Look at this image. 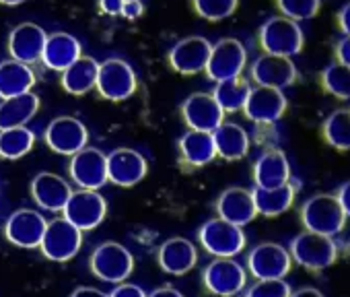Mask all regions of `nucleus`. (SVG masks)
<instances>
[{
	"label": "nucleus",
	"instance_id": "b1692460",
	"mask_svg": "<svg viewBox=\"0 0 350 297\" xmlns=\"http://www.w3.org/2000/svg\"><path fill=\"white\" fill-rule=\"evenodd\" d=\"M254 182L258 188H276L291 182V164L278 148L262 153L254 164Z\"/></svg>",
	"mask_w": 350,
	"mask_h": 297
},
{
	"label": "nucleus",
	"instance_id": "c85d7f7f",
	"mask_svg": "<svg viewBox=\"0 0 350 297\" xmlns=\"http://www.w3.org/2000/svg\"><path fill=\"white\" fill-rule=\"evenodd\" d=\"M40 109V97L36 93H23L3 99L0 103V130L25 126Z\"/></svg>",
	"mask_w": 350,
	"mask_h": 297
},
{
	"label": "nucleus",
	"instance_id": "79ce46f5",
	"mask_svg": "<svg viewBox=\"0 0 350 297\" xmlns=\"http://www.w3.org/2000/svg\"><path fill=\"white\" fill-rule=\"evenodd\" d=\"M336 198H338V203H340V207H342V211H344L346 219H350V180H348V182H344V184L338 188Z\"/></svg>",
	"mask_w": 350,
	"mask_h": 297
},
{
	"label": "nucleus",
	"instance_id": "7ed1b4c3",
	"mask_svg": "<svg viewBox=\"0 0 350 297\" xmlns=\"http://www.w3.org/2000/svg\"><path fill=\"white\" fill-rule=\"evenodd\" d=\"M200 246L215 258H235L243 252L247 240L243 227H237L221 217L208 219L198 231Z\"/></svg>",
	"mask_w": 350,
	"mask_h": 297
},
{
	"label": "nucleus",
	"instance_id": "412c9836",
	"mask_svg": "<svg viewBox=\"0 0 350 297\" xmlns=\"http://www.w3.org/2000/svg\"><path fill=\"white\" fill-rule=\"evenodd\" d=\"M72 194L70 184L52 172H42L31 182V196L36 205L48 213H62Z\"/></svg>",
	"mask_w": 350,
	"mask_h": 297
},
{
	"label": "nucleus",
	"instance_id": "9d476101",
	"mask_svg": "<svg viewBox=\"0 0 350 297\" xmlns=\"http://www.w3.org/2000/svg\"><path fill=\"white\" fill-rule=\"evenodd\" d=\"M62 215L79 231H91L105 219L107 203L97 190H79L70 194Z\"/></svg>",
	"mask_w": 350,
	"mask_h": 297
},
{
	"label": "nucleus",
	"instance_id": "ea45409f",
	"mask_svg": "<svg viewBox=\"0 0 350 297\" xmlns=\"http://www.w3.org/2000/svg\"><path fill=\"white\" fill-rule=\"evenodd\" d=\"M142 13H144V7H142V3L140 0H126L124 3V9H122V17H126V19H138V17H142Z\"/></svg>",
	"mask_w": 350,
	"mask_h": 297
},
{
	"label": "nucleus",
	"instance_id": "ddd939ff",
	"mask_svg": "<svg viewBox=\"0 0 350 297\" xmlns=\"http://www.w3.org/2000/svg\"><path fill=\"white\" fill-rule=\"evenodd\" d=\"M89 130L87 126L72 118V116H60L52 120L46 128V142L58 155H75L81 148L87 146Z\"/></svg>",
	"mask_w": 350,
	"mask_h": 297
},
{
	"label": "nucleus",
	"instance_id": "a878e982",
	"mask_svg": "<svg viewBox=\"0 0 350 297\" xmlns=\"http://www.w3.org/2000/svg\"><path fill=\"white\" fill-rule=\"evenodd\" d=\"M217 155L225 162H239L250 153V136L235 122H223L213 130Z\"/></svg>",
	"mask_w": 350,
	"mask_h": 297
},
{
	"label": "nucleus",
	"instance_id": "7c9ffc66",
	"mask_svg": "<svg viewBox=\"0 0 350 297\" xmlns=\"http://www.w3.org/2000/svg\"><path fill=\"white\" fill-rule=\"evenodd\" d=\"M33 85H36V75L27 64L17 60L0 62V97L3 99L29 93Z\"/></svg>",
	"mask_w": 350,
	"mask_h": 297
},
{
	"label": "nucleus",
	"instance_id": "393cba45",
	"mask_svg": "<svg viewBox=\"0 0 350 297\" xmlns=\"http://www.w3.org/2000/svg\"><path fill=\"white\" fill-rule=\"evenodd\" d=\"M81 54V44L77 38H72L70 34L58 31L48 36L46 46H44V54L42 60L48 68L52 70H66L75 60H79Z\"/></svg>",
	"mask_w": 350,
	"mask_h": 297
},
{
	"label": "nucleus",
	"instance_id": "09e8293b",
	"mask_svg": "<svg viewBox=\"0 0 350 297\" xmlns=\"http://www.w3.org/2000/svg\"><path fill=\"white\" fill-rule=\"evenodd\" d=\"M25 0H0V5H7V7H17V5H23Z\"/></svg>",
	"mask_w": 350,
	"mask_h": 297
},
{
	"label": "nucleus",
	"instance_id": "9b49d317",
	"mask_svg": "<svg viewBox=\"0 0 350 297\" xmlns=\"http://www.w3.org/2000/svg\"><path fill=\"white\" fill-rule=\"evenodd\" d=\"M70 180L81 190H99L105 186L107 180V155L101 153L95 146H85L79 153L72 155L70 166Z\"/></svg>",
	"mask_w": 350,
	"mask_h": 297
},
{
	"label": "nucleus",
	"instance_id": "4be33fe9",
	"mask_svg": "<svg viewBox=\"0 0 350 297\" xmlns=\"http://www.w3.org/2000/svg\"><path fill=\"white\" fill-rule=\"evenodd\" d=\"M217 215L237 227L250 225L258 217L252 190L241 186H231L223 190L221 196L217 198Z\"/></svg>",
	"mask_w": 350,
	"mask_h": 297
},
{
	"label": "nucleus",
	"instance_id": "0eeeda50",
	"mask_svg": "<svg viewBox=\"0 0 350 297\" xmlns=\"http://www.w3.org/2000/svg\"><path fill=\"white\" fill-rule=\"evenodd\" d=\"M81 246H83V231H79L64 217H60L48 221L40 250L52 262H68L79 254Z\"/></svg>",
	"mask_w": 350,
	"mask_h": 297
},
{
	"label": "nucleus",
	"instance_id": "c756f323",
	"mask_svg": "<svg viewBox=\"0 0 350 297\" xmlns=\"http://www.w3.org/2000/svg\"><path fill=\"white\" fill-rule=\"evenodd\" d=\"M99 62L91 56H81L66 70H62V87L70 95H85L97 85Z\"/></svg>",
	"mask_w": 350,
	"mask_h": 297
},
{
	"label": "nucleus",
	"instance_id": "a19ab883",
	"mask_svg": "<svg viewBox=\"0 0 350 297\" xmlns=\"http://www.w3.org/2000/svg\"><path fill=\"white\" fill-rule=\"evenodd\" d=\"M336 56L338 62L344 66H350V36H344L338 44H336Z\"/></svg>",
	"mask_w": 350,
	"mask_h": 297
},
{
	"label": "nucleus",
	"instance_id": "39448f33",
	"mask_svg": "<svg viewBox=\"0 0 350 297\" xmlns=\"http://www.w3.org/2000/svg\"><path fill=\"white\" fill-rule=\"evenodd\" d=\"M293 268V258L288 248L276 242H262L254 246L247 254V268L256 281H274L286 279Z\"/></svg>",
	"mask_w": 350,
	"mask_h": 297
},
{
	"label": "nucleus",
	"instance_id": "423d86ee",
	"mask_svg": "<svg viewBox=\"0 0 350 297\" xmlns=\"http://www.w3.org/2000/svg\"><path fill=\"white\" fill-rule=\"evenodd\" d=\"M260 44L266 54L293 58L303 50V31L297 21L286 17H272L260 29Z\"/></svg>",
	"mask_w": 350,
	"mask_h": 297
},
{
	"label": "nucleus",
	"instance_id": "f8f14e48",
	"mask_svg": "<svg viewBox=\"0 0 350 297\" xmlns=\"http://www.w3.org/2000/svg\"><path fill=\"white\" fill-rule=\"evenodd\" d=\"M245 62H247V54H245L243 44L239 40L225 38L213 46L211 58L206 64V73L217 83L237 79V77H241Z\"/></svg>",
	"mask_w": 350,
	"mask_h": 297
},
{
	"label": "nucleus",
	"instance_id": "2f4dec72",
	"mask_svg": "<svg viewBox=\"0 0 350 297\" xmlns=\"http://www.w3.org/2000/svg\"><path fill=\"white\" fill-rule=\"evenodd\" d=\"M33 142L36 134L25 126L0 130V157L9 162L21 159L33 148Z\"/></svg>",
	"mask_w": 350,
	"mask_h": 297
},
{
	"label": "nucleus",
	"instance_id": "c03bdc74",
	"mask_svg": "<svg viewBox=\"0 0 350 297\" xmlns=\"http://www.w3.org/2000/svg\"><path fill=\"white\" fill-rule=\"evenodd\" d=\"M146 297H184V293H182L180 289L165 285V287H157V289H152L150 293H146Z\"/></svg>",
	"mask_w": 350,
	"mask_h": 297
},
{
	"label": "nucleus",
	"instance_id": "de8ad7c7",
	"mask_svg": "<svg viewBox=\"0 0 350 297\" xmlns=\"http://www.w3.org/2000/svg\"><path fill=\"white\" fill-rule=\"evenodd\" d=\"M291 297H325V295L315 287H301V289L293 291Z\"/></svg>",
	"mask_w": 350,
	"mask_h": 297
},
{
	"label": "nucleus",
	"instance_id": "aec40b11",
	"mask_svg": "<svg viewBox=\"0 0 350 297\" xmlns=\"http://www.w3.org/2000/svg\"><path fill=\"white\" fill-rule=\"evenodd\" d=\"M157 260H159V266L163 272L173 274V276H182V274H188L196 266L198 250L186 237H169L161 244Z\"/></svg>",
	"mask_w": 350,
	"mask_h": 297
},
{
	"label": "nucleus",
	"instance_id": "e433bc0d",
	"mask_svg": "<svg viewBox=\"0 0 350 297\" xmlns=\"http://www.w3.org/2000/svg\"><path fill=\"white\" fill-rule=\"evenodd\" d=\"M282 17L291 21L313 19L319 13V0H276Z\"/></svg>",
	"mask_w": 350,
	"mask_h": 297
},
{
	"label": "nucleus",
	"instance_id": "49530a36",
	"mask_svg": "<svg viewBox=\"0 0 350 297\" xmlns=\"http://www.w3.org/2000/svg\"><path fill=\"white\" fill-rule=\"evenodd\" d=\"M70 297H109V295L97 287H79L70 293Z\"/></svg>",
	"mask_w": 350,
	"mask_h": 297
},
{
	"label": "nucleus",
	"instance_id": "58836bf2",
	"mask_svg": "<svg viewBox=\"0 0 350 297\" xmlns=\"http://www.w3.org/2000/svg\"><path fill=\"white\" fill-rule=\"evenodd\" d=\"M109 297H146V293H144L142 287H138L134 283H120L109 293Z\"/></svg>",
	"mask_w": 350,
	"mask_h": 297
},
{
	"label": "nucleus",
	"instance_id": "f257e3e1",
	"mask_svg": "<svg viewBox=\"0 0 350 297\" xmlns=\"http://www.w3.org/2000/svg\"><path fill=\"white\" fill-rule=\"evenodd\" d=\"M288 254L293 258V264H299L309 272H321L336 264L340 256V246L334 237L313 231H301L291 240Z\"/></svg>",
	"mask_w": 350,
	"mask_h": 297
},
{
	"label": "nucleus",
	"instance_id": "2eb2a0df",
	"mask_svg": "<svg viewBox=\"0 0 350 297\" xmlns=\"http://www.w3.org/2000/svg\"><path fill=\"white\" fill-rule=\"evenodd\" d=\"M211 50H213V44L206 38H200V36L184 38L171 48L169 64L180 75H198L200 70H206Z\"/></svg>",
	"mask_w": 350,
	"mask_h": 297
},
{
	"label": "nucleus",
	"instance_id": "bb28decb",
	"mask_svg": "<svg viewBox=\"0 0 350 297\" xmlns=\"http://www.w3.org/2000/svg\"><path fill=\"white\" fill-rule=\"evenodd\" d=\"M252 194H254V205H256L258 215H262V217H280L286 211H291V207L295 205L297 190L288 182V184H282V186H276V188H258V186H254Z\"/></svg>",
	"mask_w": 350,
	"mask_h": 297
},
{
	"label": "nucleus",
	"instance_id": "6e6552de",
	"mask_svg": "<svg viewBox=\"0 0 350 297\" xmlns=\"http://www.w3.org/2000/svg\"><path fill=\"white\" fill-rule=\"evenodd\" d=\"M136 75L134 68L120 58H107L99 64L97 85L95 89L103 99L109 101H124L130 99L136 91Z\"/></svg>",
	"mask_w": 350,
	"mask_h": 297
},
{
	"label": "nucleus",
	"instance_id": "473e14b6",
	"mask_svg": "<svg viewBox=\"0 0 350 297\" xmlns=\"http://www.w3.org/2000/svg\"><path fill=\"white\" fill-rule=\"evenodd\" d=\"M250 83L243 81L241 77L237 79H229V81H221L217 83V89L213 93V97L217 99V103L221 105L223 112H241L245 107V101L250 97Z\"/></svg>",
	"mask_w": 350,
	"mask_h": 297
},
{
	"label": "nucleus",
	"instance_id": "f03ea898",
	"mask_svg": "<svg viewBox=\"0 0 350 297\" xmlns=\"http://www.w3.org/2000/svg\"><path fill=\"white\" fill-rule=\"evenodd\" d=\"M299 215H301V223L305 231H313V233L327 235V237H336L338 233H342L348 221L336 194H327V192L309 196L301 205Z\"/></svg>",
	"mask_w": 350,
	"mask_h": 297
},
{
	"label": "nucleus",
	"instance_id": "72a5a7b5",
	"mask_svg": "<svg viewBox=\"0 0 350 297\" xmlns=\"http://www.w3.org/2000/svg\"><path fill=\"white\" fill-rule=\"evenodd\" d=\"M323 138L336 151H350V109H336L332 112L323 126Z\"/></svg>",
	"mask_w": 350,
	"mask_h": 297
},
{
	"label": "nucleus",
	"instance_id": "6ab92c4d",
	"mask_svg": "<svg viewBox=\"0 0 350 297\" xmlns=\"http://www.w3.org/2000/svg\"><path fill=\"white\" fill-rule=\"evenodd\" d=\"M252 79L260 87L286 89L297 81V66L291 58L264 54L252 64Z\"/></svg>",
	"mask_w": 350,
	"mask_h": 297
},
{
	"label": "nucleus",
	"instance_id": "a18cd8bd",
	"mask_svg": "<svg viewBox=\"0 0 350 297\" xmlns=\"http://www.w3.org/2000/svg\"><path fill=\"white\" fill-rule=\"evenodd\" d=\"M338 23H340V29L344 31V36H350V0L340 9V13H338Z\"/></svg>",
	"mask_w": 350,
	"mask_h": 297
},
{
	"label": "nucleus",
	"instance_id": "37998d69",
	"mask_svg": "<svg viewBox=\"0 0 350 297\" xmlns=\"http://www.w3.org/2000/svg\"><path fill=\"white\" fill-rule=\"evenodd\" d=\"M124 3L126 0H99V9H101V13H105L109 17H118V15H122Z\"/></svg>",
	"mask_w": 350,
	"mask_h": 297
},
{
	"label": "nucleus",
	"instance_id": "5701e85b",
	"mask_svg": "<svg viewBox=\"0 0 350 297\" xmlns=\"http://www.w3.org/2000/svg\"><path fill=\"white\" fill-rule=\"evenodd\" d=\"M48 34L36 25V23H21L11 31L9 38V52L13 56V60L23 62V64H33L38 60H42L44 54V46H46Z\"/></svg>",
	"mask_w": 350,
	"mask_h": 297
},
{
	"label": "nucleus",
	"instance_id": "cd10ccee",
	"mask_svg": "<svg viewBox=\"0 0 350 297\" xmlns=\"http://www.w3.org/2000/svg\"><path fill=\"white\" fill-rule=\"evenodd\" d=\"M180 153L186 164L194 168L208 166L217 157V146L213 132H202V130H188L180 138Z\"/></svg>",
	"mask_w": 350,
	"mask_h": 297
},
{
	"label": "nucleus",
	"instance_id": "c9c22d12",
	"mask_svg": "<svg viewBox=\"0 0 350 297\" xmlns=\"http://www.w3.org/2000/svg\"><path fill=\"white\" fill-rule=\"evenodd\" d=\"M239 0H194V9L206 21H223L237 11Z\"/></svg>",
	"mask_w": 350,
	"mask_h": 297
},
{
	"label": "nucleus",
	"instance_id": "4468645a",
	"mask_svg": "<svg viewBox=\"0 0 350 297\" xmlns=\"http://www.w3.org/2000/svg\"><path fill=\"white\" fill-rule=\"evenodd\" d=\"M46 227H48V221L40 211L19 209L9 215L5 223V235L13 246L33 250V248H40Z\"/></svg>",
	"mask_w": 350,
	"mask_h": 297
},
{
	"label": "nucleus",
	"instance_id": "f704fd0d",
	"mask_svg": "<svg viewBox=\"0 0 350 297\" xmlns=\"http://www.w3.org/2000/svg\"><path fill=\"white\" fill-rule=\"evenodd\" d=\"M321 85L336 99L348 101L350 99V66H344L340 62L329 64L321 73Z\"/></svg>",
	"mask_w": 350,
	"mask_h": 297
},
{
	"label": "nucleus",
	"instance_id": "f3484780",
	"mask_svg": "<svg viewBox=\"0 0 350 297\" xmlns=\"http://www.w3.org/2000/svg\"><path fill=\"white\" fill-rule=\"evenodd\" d=\"M182 116L190 130L213 132L225 122V112L213 97V93H192L182 103Z\"/></svg>",
	"mask_w": 350,
	"mask_h": 297
},
{
	"label": "nucleus",
	"instance_id": "4c0bfd02",
	"mask_svg": "<svg viewBox=\"0 0 350 297\" xmlns=\"http://www.w3.org/2000/svg\"><path fill=\"white\" fill-rule=\"evenodd\" d=\"M293 289L284 279H274V281H256L243 297H291Z\"/></svg>",
	"mask_w": 350,
	"mask_h": 297
},
{
	"label": "nucleus",
	"instance_id": "1a4fd4ad",
	"mask_svg": "<svg viewBox=\"0 0 350 297\" xmlns=\"http://www.w3.org/2000/svg\"><path fill=\"white\" fill-rule=\"evenodd\" d=\"M204 287L217 297H235L247 285V270L235 258H215L202 272Z\"/></svg>",
	"mask_w": 350,
	"mask_h": 297
},
{
	"label": "nucleus",
	"instance_id": "20e7f679",
	"mask_svg": "<svg viewBox=\"0 0 350 297\" xmlns=\"http://www.w3.org/2000/svg\"><path fill=\"white\" fill-rule=\"evenodd\" d=\"M91 270L97 279L105 283H126L134 270V256L128 248L118 242H103L91 254Z\"/></svg>",
	"mask_w": 350,
	"mask_h": 297
},
{
	"label": "nucleus",
	"instance_id": "dca6fc26",
	"mask_svg": "<svg viewBox=\"0 0 350 297\" xmlns=\"http://www.w3.org/2000/svg\"><path fill=\"white\" fill-rule=\"evenodd\" d=\"M148 172L146 159L134 148L122 146L107 155V180L116 186L130 188L144 180Z\"/></svg>",
	"mask_w": 350,
	"mask_h": 297
},
{
	"label": "nucleus",
	"instance_id": "a211bd4d",
	"mask_svg": "<svg viewBox=\"0 0 350 297\" xmlns=\"http://www.w3.org/2000/svg\"><path fill=\"white\" fill-rule=\"evenodd\" d=\"M286 97L280 89L270 87H254L245 101V116L256 124H274L286 112Z\"/></svg>",
	"mask_w": 350,
	"mask_h": 297
}]
</instances>
